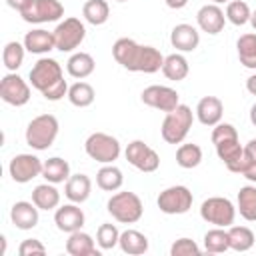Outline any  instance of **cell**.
<instances>
[{
	"instance_id": "44",
	"label": "cell",
	"mask_w": 256,
	"mask_h": 256,
	"mask_svg": "<svg viewBox=\"0 0 256 256\" xmlns=\"http://www.w3.org/2000/svg\"><path fill=\"white\" fill-rule=\"evenodd\" d=\"M30 2H32V0H6V4H8L12 10H16V12H22V10H26Z\"/></svg>"
},
{
	"instance_id": "28",
	"label": "cell",
	"mask_w": 256,
	"mask_h": 256,
	"mask_svg": "<svg viewBox=\"0 0 256 256\" xmlns=\"http://www.w3.org/2000/svg\"><path fill=\"white\" fill-rule=\"evenodd\" d=\"M122 182H124L122 170L118 166H114V164H106V166H102L96 172V184L104 192H116V190H120Z\"/></svg>"
},
{
	"instance_id": "34",
	"label": "cell",
	"mask_w": 256,
	"mask_h": 256,
	"mask_svg": "<svg viewBox=\"0 0 256 256\" xmlns=\"http://www.w3.org/2000/svg\"><path fill=\"white\" fill-rule=\"evenodd\" d=\"M204 250L210 254H220L230 250V242H228V230L216 226L212 230H208L204 234Z\"/></svg>"
},
{
	"instance_id": "1",
	"label": "cell",
	"mask_w": 256,
	"mask_h": 256,
	"mask_svg": "<svg viewBox=\"0 0 256 256\" xmlns=\"http://www.w3.org/2000/svg\"><path fill=\"white\" fill-rule=\"evenodd\" d=\"M112 56L122 68L130 72L154 74L162 70V64H164V56L160 54L158 48L142 46L132 38H118L112 46Z\"/></svg>"
},
{
	"instance_id": "21",
	"label": "cell",
	"mask_w": 256,
	"mask_h": 256,
	"mask_svg": "<svg viewBox=\"0 0 256 256\" xmlns=\"http://www.w3.org/2000/svg\"><path fill=\"white\" fill-rule=\"evenodd\" d=\"M22 44H24L26 50L32 52V54H48L50 50L56 48L54 32H48V30H44V28H36V30L26 32Z\"/></svg>"
},
{
	"instance_id": "10",
	"label": "cell",
	"mask_w": 256,
	"mask_h": 256,
	"mask_svg": "<svg viewBox=\"0 0 256 256\" xmlns=\"http://www.w3.org/2000/svg\"><path fill=\"white\" fill-rule=\"evenodd\" d=\"M20 16L28 24L56 22L64 16V6L58 0H32L28 8L20 12Z\"/></svg>"
},
{
	"instance_id": "52",
	"label": "cell",
	"mask_w": 256,
	"mask_h": 256,
	"mask_svg": "<svg viewBox=\"0 0 256 256\" xmlns=\"http://www.w3.org/2000/svg\"><path fill=\"white\" fill-rule=\"evenodd\" d=\"M116 2H128V0H116Z\"/></svg>"
},
{
	"instance_id": "32",
	"label": "cell",
	"mask_w": 256,
	"mask_h": 256,
	"mask_svg": "<svg viewBox=\"0 0 256 256\" xmlns=\"http://www.w3.org/2000/svg\"><path fill=\"white\" fill-rule=\"evenodd\" d=\"M238 212L244 220L256 222V186H242L238 192Z\"/></svg>"
},
{
	"instance_id": "42",
	"label": "cell",
	"mask_w": 256,
	"mask_h": 256,
	"mask_svg": "<svg viewBox=\"0 0 256 256\" xmlns=\"http://www.w3.org/2000/svg\"><path fill=\"white\" fill-rule=\"evenodd\" d=\"M68 84H66V80L62 78V80H58L56 84H52L48 90H44L42 92V96L46 98V100H50V102H58V100H62L64 96H68Z\"/></svg>"
},
{
	"instance_id": "13",
	"label": "cell",
	"mask_w": 256,
	"mask_h": 256,
	"mask_svg": "<svg viewBox=\"0 0 256 256\" xmlns=\"http://www.w3.org/2000/svg\"><path fill=\"white\" fill-rule=\"evenodd\" d=\"M140 100L146 106L156 108L160 112H170L180 104L178 92L170 86H160V84H152V86L144 88L142 94H140Z\"/></svg>"
},
{
	"instance_id": "7",
	"label": "cell",
	"mask_w": 256,
	"mask_h": 256,
	"mask_svg": "<svg viewBox=\"0 0 256 256\" xmlns=\"http://www.w3.org/2000/svg\"><path fill=\"white\" fill-rule=\"evenodd\" d=\"M52 32H54L56 50H60V52H72V50H76L84 42V38H86L84 24L78 18H74V16L64 18Z\"/></svg>"
},
{
	"instance_id": "39",
	"label": "cell",
	"mask_w": 256,
	"mask_h": 256,
	"mask_svg": "<svg viewBox=\"0 0 256 256\" xmlns=\"http://www.w3.org/2000/svg\"><path fill=\"white\" fill-rule=\"evenodd\" d=\"M170 254L172 256H196L200 254V246L190 238H178L170 246Z\"/></svg>"
},
{
	"instance_id": "5",
	"label": "cell",
	"mask_w": 256,
	"mask_h": 256,
	"mask_svg": "<svg viewBox=\"0 0 256 256\" xmlns=\"http://www.w3.org/2000/svg\"><path fill=\"white\" fill-rule=\"evenodd\" d=\"M84 150L92 160L100 164H112L122 152L118 138L106 132H92L84 142Z\"/></svg>"
},
{
	"instance_id": "48",
	"label": "cell",
	"mask_w": 256,
	"mask_h": 256,
	"mask_svg": "<svg viewBox=\"0 0 256 256\" xmlns=\"http://www.w3.org/2000/svg\"><path fill=\"white\" fill-rule=\"evenodd\" d=\"M250 122H252V126H256V102L250 108Z\"/></svg>"
},
{
	"instance_id": "33",
	"label": "cell",
	"mask_w": 256,
	"mask_h": 256,
	"mask_svg": "<svg viewBox=\"0 0 256 256\" xmlns=\"http://www.w3.org/2000/svg\"><path fill=\"white\" fill-rule=\"evenodd\" d=\"M96 94H94V88L88 84V82H76L68 88V100L72 106L76 108H88L92 102H94Z\"/></svg>"
},
{
	"instance_id": "41",
	"label": "cell",
	"mask_w": 256,
	"mask_h": 256,
	"mask_svg": "<svg viewBox=\"0 0 256 256\" xmlns=\"http://www.w3.org/2000/svg\"><path fill=\"white\" fill-rule=\"evenodd\" d=\"M18 254L20 256H42L46 254V246L36 238H26L18 246Z\"/></svg>"
},
{
	"instance_id": "47",
	"label": "cell",
	"mask_w": 256,
	"mask_h": 256,
	"mask_svg": "<svg viewBox=\"0 0 256 256\" xmlns=\"http://www.w3.org/2000/svg\"><path fill=\"white\" fill-rule=\"evenodd\" d=\"M246 90H248L252 96H256V74H252V76L246 80Z\"/></svg>"
},
{
	"instance_id": "40",
	"label": "cell",
	"mask_w": 256,
	"mask_h": 256,
	"mask_svg": "<svg viewBox=\"0 0 256 256\" xmlns=\"http://www.w3.org/2000/svg\"><path fill=\"white\" fill-rule=\"evenodd\" d=\"M212 144H218V142H222V140H230V138H238V132H236V128L232 126V124H228V122H218L216 126H214V130H212Z\"/></svg>"
},
{
	"instance_id": "38",
	"label": "cell",
	"mask_w": 256,
	"mask_h": 256,
	"mask_svg": "<svg viewBox=\"0 0 256 256\" xmlns=\"http://www.w3.org/2000/svg\"><path fill=\"white\" fill-rule=\"evenodd\" d=\"M118 240H120V232L114 224L110 222H104L98 226V232H96V242L102 250H112L114 246H118Z\"/></svg>"
},
{
	"instance_id": "37",
	"label": "cell",
	"mask_w": 256,
	"mask_h": 256,
	"mask_svg": "<svg viewBox=\"0 0 256 256\" xmlns=\"http://www.w3.org/2000/svg\"><path fill=\"white\" fill-rule=\"evenodd\" d=\"M250 6L244 0H230L226 6V20L232 22L234 26H244L246 22H250Z\"/></svg>"
},
{
	"instance_id": "3",
	"label": "cell",
	"mask_w": 256,
	"mask_h": 256,
	"mask_svg": "<svg viewBox=\"0 0 256 256\" xmlns=\"http://www.w3.org/2000/svg\"><path fill=\"white\" fill-rule=\"evenodd\" d=\"M58 130L60 124L54 114H40L26 126V144L34 150H48L54 144Z\"/></svg>"
},
{
	"instance_id": "20",
	"label": "cell",
	"mask_w": 256,
	"mask_h": 256,
	"mask_svg": "<svg viewBox=\"0 0 256 256\" xmlns=\"http://www.w3.org/2000/svg\"><path fill=\"white\" fill-rule=\"evenodd\" d=\"M92 192V180L86 174H70V178L64 184V196L70 202L82 204L90 198Z\"/></svg>"
},
{
	"instance_id": "8",
	"label": "cell",
	"mask_w": 256,
	"mask_h": 256,
	"mask_svg": "<svg viewBox=\"0 0 256 256\" xmlns=\"http://www.w3.org/2000/svg\"><path fill=\"white\" fill-rule=\"evenodd\" d=\"M192 202H194L192 192L182 184L164 188L156 198V204L164 214H186L192 208Z\"/></svg>"
},
{
	"instance_id": "51",
	"label": "cell",
	"mask_w": 256,
	"mask_h": 256,
	"mask_svg": "<svg viewBox=\"0 0 256 256\" xmlns=\"http://www.w3.org/2000/svg\"><path fill=\"white\" fill-rule=\"evenodd\" d=\"M224 2H226V4H228V2H230V0H212V4H224Z\"/></svg>"
},
{
	"instance_id": "14",
	"label": "cell",
	"mask_w": 256,
	"mask_h": 256,
	"mask_svg": "<svg viewBox=\"0 0 256 256\" xmlns=\"http://www.w3.org/2000/svg\"><path fill=\"white\" fill-rule=\"evenodd\" d=\"M42 166L44 162L34 154H16L8 164V172L14 182L26 184L36 176H42Z\"/></svg>"
},
{
	"instance_id": "29",
	"label": "cell",
	"mask_w": 256,
	"mask_h": 256,
	"mask_svg": "<svg viewBox=\"0 0 256 256\" xmlns=\"http://www.w3.org/2000/svg\"><path fill=\"white\" fill-rule=\"evenodd\" d=\"M82 16L92 26H102L110 16V6L106 0H86L82 6Z\"/></svg>"
},
{
	"instance_id": "31",
	"label": "cell",
	"mask_w": 256,
	"mask_h": 256,
	"mask_svg": "<svg viewBox=\"0 0 256 256\" xmlns=\"http://www.w3.org/2000/svg\"><path fill=\"white\" fill-rule=\"evenodd\" d=\"M254 232L248 226H228V242L230 250L248 252L254 246Z\"/></svg>"
},
{
	"instance_id": "35",
	"label": "cell",
	"mask_w": 256,
	"mask_h": 256,
	"mask_svg": "<svg viewBox=\"0 0 256 256\" xmlns=\"http://www.w3.org/2000/svg\"><path fill=\"white\" fill-rule=\"evenodd\" d=\"M202 162V148L198 144H180L176 150V164L180 168L192 170Z\"/></svg>"
},
{
	"instance_id": "2",
	"label": "cell",
	"mask_w": 256,
	"mask_h": 256,
	"mask_svg": "<svg viewBox=\"0 0 256 256\" xmlns=\"http://www.w3.org/2000/svg\"><path fill=\"white\" fill-rule=\"evenodd\" d=\"M192 122H194V114H192V108L186 106V104H178L174 110L166 112L162 128H160V134H162L164 142L182 144L184 138L188 136L190 128H192Z\"/></svg>"
},
{
	"instance_id": "50",
	"label": "cell",
	"mask_w": 256,
	"mask_h": 256,
	"mask_svg": "<svg viewBox=\"0 0 256 256\" xmlns=\"http://www.w3.org/2000/svg\"><path fill=\"white\" fill-rule=\"evenodd\" d=\"M4 252H6V238L2 236V254H4Z\"/></svg>"
},
{
	"instance_id": "9",
	"label": "cell",
	"mask_w": 256,
	"mask_h": 256,
	"mask_svg": "<svg viewBox=\"0 0 256 256\" xmlns=\"http://www.w3.org/2000/svg\"><path fill=\"white\" fill-rule=\"evenodd\" d=\"M30 84L32 88H36L38 92L48 90L52 84H56L58 80H62V66L58 60L54 58H40L32 68H30Z\"/></svg>"
},
{
	"instance_id": "46",
	"label": "cell",
	"mask_w": 256,
	"mask_h": 256,
	"mask_svg": "<svg viewBox=\"0 0 256 256\" xmlns=\"http://www.w3.org/2000/svg\"><path fill=\"white\" fill-rule=\"evenodd\" d=\"M164 2H166V6L172 8V10H182V8L188 4V0H164Z\"/></svg>"
},
{
	"instance_id": "23",
	"label": "cell",
	"mask_w": 256,
	"mask_h": 256,
	"mask_svg": "<svg viewBox=\"0 0 256 256\" xmlns=\"http://www.w3.org/2000/svg\"><path fill=\"white\" fill-rule=\"evenodd\" d=\"M118 246L124 254H130V256H140V254H146L148 252V238L138 232V230H124L120 232V240H118Z\"/></svg>"
},
{
	"instance_id": "30",
	"label": "cell",
	"mask_w": 256,
	"mask_h": 256,
	"mask_svg": "<svg viewBox=\"0 0 256 256\" xmlns=\"http://www.w3.org/2000/svg\"><path fill=\"white\" fill-rule=\"evenodd\" d=\"M236 48H238L240 64L250 70H256V34L254 32L242 34L236 42Z\"/></svg>"
},
{
	"instance_id": "24",
	"label": "cell",
	"mask_w": 256,
	"mask_h": 256,
	"mask_svg": "<svg viewBox=\"0 0 256 256\" xmlns=\"http://www.w3.org/2000/svg\"><path fill=\"white\" fill-rule=\"evenodd\" d=\"M32 202L40 208V210H54L60 204V192L52 182L46 184H38L32 190Z\"/></svg>"
},
{
	"instance_id": "25",
	"label": "cell",
	"mask_w": 256,
	"mask_h": 256,
	"mask_svg": "<svg viewBox=\"0 0 256 256\" xmlns=\"http://www.w3.org/2000/svg\"><path fill=\"white\" fill-rule=\"evenodd\" d=\"M94 68H96V62H94V58H92L88 52H76V54H72V56L68 58V62H66L68 74H70L72 78H78V80L88 78V76L94 72Z\"/></svg>"
},
{
	"instance_id": "36",
	"label": "cell",
	"mask_w": 256,
	"mask_h": 256,
	"mask_svg": "<svg viewBox=\"0 0 256 256\" xmlns=\"http://www.w3.org/2000/svg\"><path fill=\"white\" fill-rule=\"evenodd\" d=\"M24 52H26V46L20 44V42H16V40H12V42H8L4 46V50H2V62H4V66H6L8 72H16L22 66Z\"/></svg>"
},
{
	"instance_id": "11",
	"label": "cell",
	"mask_w": 256,
	"mask_h": 256,
	"mask_svg": "<svg viewBox=\"0 0 256 256\" xmlns=\"http://www.w3.org/2000/svg\"><path fill=\"white\" fill-rule=\"evenodd\" d=\"M126 160L140 172H156L158 166H160V156L154 148H150L146 142L142 140H132L128 146H126Z\"/></svg>"
},
{
	"instance_id": "22",
	"label": "cell",
	"mask_w": 256,
	"mask_h": 256,
	"mask_svg": "<svg viewBox=\"0 0 256 256\" xmlns=\"http://www.w3.org/2000/svg\"><path fill=\"white\" fill-rule=\"evenodd\" d=\"M66 252L70 256H100V252L96 250V244L92 240L90 234L76 230L68 236L66 240Z\"/></svg>"
},
{
	"instance_id": "4",
	"label": "cell",
	"mask_w": 256,
	"mask_h": 256,
	"mask_svg": "<svg viewBox=\"0 0 256 256\" xmlns=\"http://www.w3.org/2000/svg\"><path fill=\"white\" fill-rule=\"evenodd\" d=\"M106 210L120 224H136L144 214L142 200L134 192H116V194H112L108 204H106Z\"/></svg>"
},
{
	"instance_id": "45",
	"label": "cell",
	"mask_w": 256,
	"mask_h": 256,
	"mask_svg": "<svg viewBox=\"0 0 256 256\" xmlns=\"http://www.w3.org/2000/svg\"><path fill=\"white\" fill-rule=\"evenodd\" d=\"M244 154H246V158H248V160L256 162V138H252V140L244 146Z\"/></svg>"
},
{
	"instance_id": "12",
	"label": "cell",
	"mask_w": 256,
	"mask_h": 256,
	"mask_svg": "<svg viewBox=\"0 0 256 256\" xmlns=\"http://www.w3.org/2000/svg\"><path fill=\"white\" fill-rule=\"evenodd\" d=\"M0 98L10 106H24L30 100V86L16 72H8L0 80Z\"/></svg>"
},
{
	"instance_id": "26",
	"label": "cell",
	"mask_w": 256,
	"mask_h": 256,
	"mask_svg": "<svg viewBox=\"0 0 256 256\" xmlns=\"http://www.w3.org/2000/svg\"><path fill=\"white\" fill-rule=\"evenodd\" d=\"M42 176L46 178V182H52V184L66 182L70 178V164L60 156H52V158H48L44 162Z\"/></svg>"
},
{
	"instance_id": "43",
	"label": "cell",
	"mask_w": 256,
	"mask_h": 256,
	"mask_svg": "<svg viewBox=\"0 0 256 256\" xmlns=\"http://www.w3.org/2000/svg\"><path fill=\"white\" fill-rule=\"evenodd\" d=\"M242 176H244L246 180H250L252 184H256V162H252V160H248V164H246V168H244V172H242Z\"/></svg>"
},
{
	"instance_id": "19",
	"label": "cell",
	"mask_w": 256,
	"mask_h": 256,
	"mask_svg": "<svg viewBox=\"0 0 256 256\" xmlns=\"http://www.w3.org/2000/svg\"><path fill=\"white\" fill-rule=\"evenodd\" d=\"M224 104L218 96H204L196 104V116L204 126H216L222 120Z\"/></svg>"
},
{
	"instance_id": "17",
	"label": "cell",
	"mask_w": 256,
	"mask_h": 256,
	"mask_svg": "<svg viewBox=\"0 0 256 256\" xmlns=\"http://www.w3.org/2000/svg\"><path fill=\"white\" fill-rule=\"evenodd\" d=\"M38 210L40 208L34 202L18 200L10 208V220L20 230H32L34 226H38Z\"/></svg>"
},
{
	"instance_id": "6",
	"label": "cell",
	"mask_w": 256,
	"mask_h": 256,
	"mask_svg": "<svg viewBox=\"0 0 256 256\" xmlns=\"http://www.w3.org/2000/svg\"><path fill=\"white\" fill-rule=\"evenodd\" d=\"M200 216L208 224H214V226H220V228H228V226L234 224L236 206L224 196H212V198H206L202 202Z\"/></svg>"
},
{
	"instance_id": "16",
	"label": "cell",
	"mask_w": 256,
	"mask_h": 256,
	"mask_svg": "<svg viewBox=\"0 0 256 256\" xmlns=\"http://www.w3.org/2000/svg\"><path fill=\"white\" fill-rule=\"evenodd\" d=\"M196 22H198V28L202 32H206L210 36H216L224 30L226 16H224V12L218 4H204L196 12Z\"/></svg>"
},
{
	"instance_id": "27",
	"label": "cell",
	"mask_w": 256,
	"mask_h": 256,
	"mask_svg": "<svg viewBox=\"0 0 256 256\" xmlns=\"http://www.w3.org/2000/svg\"><path fill=\"white\" fill-rule=\"evenodd\" d=\"M190 72V66H188V60L180 54V52H174L170 56L164 58V64H162V74L168 78V80H174V82H180L188 76Z\"/></svg>"
},
{
	"instance_id": "18",
	"label": "cell",
	"mask_w": 256,
	"mask_h": 256,
	"mask_svg": "<svg viewBox=\"0 0 256 256\" xmlns=\"http://www.w3.org/2000/svg\"><path fill=\"white\" fill-rule=\"evenodd\" d=\"M170 44L178 52H194L200 44V32L192 24H176L170 32Z\"/></svg>"
},
{
	"instance_id": "15",
	"label": "cell",
	"mask_w": 256,
	"mask_h": 256,
	"mask_svg": "<svg viewBox=\"0 0 256 256\" xmlns=\"http://www.w3.org/2000/svg\"><path fill=\"white\" fill-rule=\"evenodd\" d=\"M84 222H86V216H84L82 208H78L76 202L64 204V206L56 208V212H54V224L60 232L72 234L76 230H82Z\"/></svg>"
},
{
	"instance_id": "49",
	"label": "cell",
	"mask_w": 256,
	"mask_h": 256,
	"mask_svg": "<svg viewBox=\"0 0 256 256\" xmlns=\"http://www.w3.org/2000/svg\"><path fill=\"white\" fill-rule=\"evenodd\" d=\"M250 24H252V28L256 30V10L252 12V16H250Z\"/></svg>"
}]
</instances>
